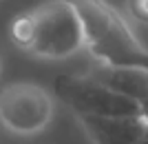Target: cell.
Returning a JSON list of instances; mask_svg holds the SVG:
<instances>
[{
  "label": "cell",
  "instance_id": "8fae6325",
  "mask_svg": "<svg viewBox=\"0 0 148 144\" xmlns=\"http://www.w3.org/2000/svg\"><path fill=\"white\" fill-rule=\"evenodd\" d=\"M0 69H2V60H0Z\"/></svg>",
  "mask_w": 148,
  "mask_h": 144
},
{
  "label": "cell",
  "instance_id": "277c9868",
  "mask_svg": "<svg viewBox=\"0 0 148 144\" xmlns=\"http://www.w3.org/2000/svg\"><path fill=\"white\" fill-rule=\"evenodd\" d=\"M56 113L53 98L33 82H13L0 91V124L18 135L47 129Z\"/></svg>",
  "mask_w": 148,
  "mask_h": 144
},
{
  "label": "cell",
  "instance_id": "7a4b0ae2",
  "mask_svg": "<svg viewBox=\"0 0 148 144\" xmlns=\"http://www.w3.org/2000/svg\"><path fill=\"white\" fill-rule=\"evenodd\" d=\"M33 36L27 53L64 60L82 49V22L69 0H49L31 11Z\"/></svg>",
  "mask_w": 148,
  "mask_h": 144
},
{
  "label": "cell",
  "instance_id": "ba28073f",
  "mask_svg": "<svg viewBox=\"0 0 148 144\" xmlns=\"http://www.w3.org/2000/svg\"><path fill=\"white\" fill-rule=\"evenodd\" d=\"M126 7L137 22L148 25V0H126Z\"/></svg>",
  "mask_w": 148,
  "mask_h": 144
},
{
  "label": "cell",
  "instance_id": "8992f818",
  "mask_svg": "<svg viewBox=\"0 0 148 144\" xmlns=\"http://www.w3.org/2000/svg\"><path fill=\"white\" fill-rule=\"evenodd\" d=\"M91 78L113 89L115 93L126 95L135 102H144L148 98V69L142 67H108L99 64L91 71Z\"/></svg>",
  "mask_w": 148,
  "mask_h": 144
},
{
  "label": "cell",
  "instance_id": "6da1fadb",
  "mask_svg": "<svg viewBox=\"0 0 148 144\" xmlns=\"http://www.w3.org/2000/svg\"><path fill=\"white\" fill-rule=\"evenodd\" d=\"M82 22V49L99 64L148 69V49L106 0H69Z\"/></svg>",
  "mask_w": 148,
  "mask_h": 144
},
{
  "label": "cell",
  "instance_id": "9c48e42d",
  "mask_svg": "<svg viewBox=\"0 0 148 144\" xmlns=\"http://www.w3.org/2000/svg\"><path fill=\"white\" fill-rule=\"evenodd\" d=\"M135 144H148V120H146V124H144V131H142V135H139V140H137Z\"/></svg>",
  "mask_w": 148,
  "mask_h": 144
},
{
  "label": "cell",
  "instance_id": "3957f363",
  "mask_svg": "<svg viewBox=\"0 0 148 144\" xmlns=\"http://www.w3.org/2000/svg\"><path fill=\"white\" fill-rule=\"evenodd\" d=\"M53 93L58 100L73 109L77 115H137L142 104L126 95L115 93L91 75L60 73L53 80Z\"/></svg>",
  "mask_w": 148,
  "mask_h": 144
},
{
  "label": "cell",
  "instance_id": "52a82bcc",
  "mask_svg": "<svg viewBox=\"0 0 148 144\" xmlns=\"http://www.w3.org/2000/svg\"><path fill=\"white\" fill-rule=\"evenodd\" d=\"M31 36H33V18H31V11L20 13L18 18L11 20V25H9V38H11V42L18 49L27 51V47L31 42Z\"/></svg>",
  "mask_w": 148,
  "mask_h": 144
},
{
  "label": "cell",
  "instance_id": "30bf717a",
  "mask_svg": "<svg viewBox=\"0 0 148 144\" xmlns=\"http://www.w3.org/2000/svg\"><path fill=\"white\" fill-rule=\"evenodd\" d=\"M139 104H142V115L148 120V98H146L144 102H139Z\"/></svg>",
  "mask_w": 148,
  "mask_h": 144
},
{
  "label": "cell",
  "instance_id": "5b68a950",
  "mask_svg": "<svg viewBox=\"0 0 148 144\" xmlns=\"http://www.w3.org/2000/svg\"><path fill=\"white\" fill-rule=\"evenodd\" d=\"M82 124L95 144H135L146 124L137 115H80Z\"/></svg>",
  "mask_w": 148,
  "mask_h": 144
}]
</instances>
